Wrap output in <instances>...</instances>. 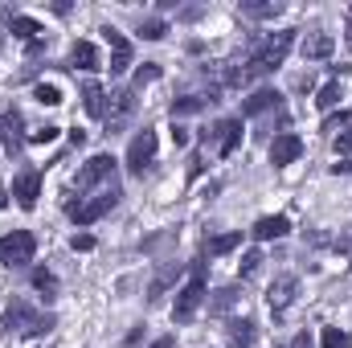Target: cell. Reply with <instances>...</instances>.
Here are the masks:
<instances>
[{
    "mask_svg": "<svg viewBox=\"0 0 352 348\" xmlns=\"http://www.w3.org/2000/svg\"><path fill=\"white\" fill-rule=\"evenodd\" d=\"M4 205H8V193H4V188H0V209H4Z\"/></svg>",
    "mask_w": 352,
    "mask_h": 348,
    "instance_id": "cell-43",
    "label": "cell"
},
{
    "mask_svg": "<svg viewBox=\"0 0 352 348\" xmlns=\"http://www.w3.org/2000/svg\"><path fill=\"white\" fill-rule=\"evenodd\" d=\"M238 299H242L238 287H221V291H213V299H209V316H226Z\"/></svg>",
    "mask_w": 352,
    "mask_h": 348,
    "instance_id": "cell-26",
    "label": "cell"
},
{
    "mask_svg": "<svg viewBox=\"0 0 352 348\" xmlns=\"http://www.w3.org/2000/svg\"><path fill=\"white\" fill-rule=\"evenodd\" d=\"M58 131H62V127H50V123H45V127L29 131V144H54V140H58Z\"/></svg>",
    "mask_w": 352,
    "mask_h": 348,
    "instance_id": "cell-34",
    "label": "cell"
},
{
    "mask_svg": "<svg viewBox=\"0 0 352 348\" xmlns=\"http://www.w3.org/2000/svg\"><path fill=\"white\" fill-rule=\"evenodd\" d=\"M102 180H107V184L115 180V156H107V152L90 156L87 164L78 168V176H74V188H78V193H90V188H94V184H102Z\"/></svg>",
    "mask_w": 352,
    "mask_h": 348,
    "instance_id": "cell-7",
    "label": "cell"
},
{
    "mask_svg": "<svg viewBox=\"0 0 352 348\" xmlns=\"http://www.w3.org/2000/svg\"><path fill=\"white\" fill-rule=\"evenodd\" d=\"M205 303V262H197L192 266V274H188V283L176 291V307H173V320L176 324H188L192 316H197V307Z\"/></svg>",
    "mask_w": 352,
    "mask_h": 348,
    "instance_id": "cell-4",
    "label": "cell"
},
{
    "mask_svg": "<svg viewBox=\"0 0 352 348\" xmlns=\"http://www.w3.org/2000/svg\"><path fill=\"white\" fill-rule=\"evenodd\" d=\"M70 246H74V250H94V238H90V234H74Z\"/></svg>",
    "mask_w": 352,
    "mask_h": 348,
    "instance_id": "cell-36",
    "label": "cell"
},
{
    "mask_svg": "<svg viewBox=\"0 0 352 348\" xmlns=\"http://www.w3.org/2000/svg\"><path fill=\"white\" fill-rule=\"evenodd\" d=\"M242 12L254 17V21H266V17H278L283 12V0H242Z\"/></svg>",
    "mask_w": 352,
    "mask_h": 348,
    "instance_id": "cell-24",
    "label": "cell"
},
{
    "mask_svg": "<svg viewBox=\"0 0 352 348\" xmlns=\"http://www.w3.org/2000/svg\"><path fill=\"white\" fill-rule=\"evenodd\" d=\"M291 45H295V29H278V33H270L263 45L250 54V62H246V74L254 78V74H270V70H278V66L287 62Z\"/></svg>",
    "mask_w": 352,
    "mask_h": 348,
    "instance_id": "cell-1",
    "label": "cell"
},
{
    "mask_svg": "<svg viewBox=\"0 0 352 348\" xmlns=\"http://www.w3.org/2000/svg\"><path fill=\"white\" fill-rule=\"evenodd\" d=\"M258 262H263V254H258V250H246V254H242V262H238V270H242V279H250V274L258 270Z\"/></svg>",
    "mask_w": 352,
    "mask_h": 348,
    "instance_id": "cell-33",
    "label": "cell"
},
{
    "mask_svg": "<svg viewBox=\"0 0 352 348\" xmlns=\"http://www.w3.org/2000/svg\"><path fill=\"white\" fill-rule=\"evenodd\" d=\"M209 102H217V98H213V94H184V98L173 102V119H180V115H197V111H205Z\"/></svg>",
    "mask_w": 352,
    "mask_h": 348,
    "instance_id": "cell-21",
    "label": "cell"
},
{
    "mask_svg": "<svg viewBox=\"0 0 352 348\" xmlns=\"http://www.w3.org/2000/svg\"><path fill=\"white\" fill-rule=\"evenodd\" d=\"M140 340H144V328H131V332H127V340H123V345H127V348H135V345H140Z\"/></svg>",
    "mask_w": 352,
    "mask_h": 348,
    "instance_id": "cell-37",
    "label": "cell"
},
{
    "mask_svg": "<svg viewBox=\"0 0 352 348\" xmlns=\"http://www.w3.org/2000/svg\"><path fill=\"white\" fill-rule=\"evenodd\" d=\"M107 98H111V102H107V131H115V127H123V123H127V115L135 111V90H131V87L111 90Z\"/></svg>",
    "mask_w": 352,
    "mask_h": 348,
    "instance_id": "cell-11",
    "label": "cell"
},
{
    "mask_svg": "<svg viewBox=\"0 0 352 348\" xmlns=\"http://www.w3.org/2000/svg\"><path fill=\"white\" fill-rule=\"evenodd\" d=\"M164 33H168V25H164V21H156V17L140 25V37H144V41H160Z\"/></svg>",
    "mask_w": 352,
    "mask_h": 348,
    "instance_id": "cell-30",
    "label": "cell"
},
{
    "mask_svg": "<svg viewBox=\"0 0 352 348\" xmlns=\"http://www.w3.org/2000/svg\"><path fill=\"white\" fill-rule=\"evenodd\" d=\"M119 197H123V193H119V184L111 180V184H102L90 201H66V213H70L78 226H94L98 217H107V213L119 205Z\"/></svg>",
    "mask_w": 352,
    "mask_h": 348,
    "instance_id": "cell-3",
    "label": "cell"
},
{
    "mask_svg": "<svg viewBox=\"0 0 352 348\" xmlns=\"http://www.w3.org/2000/svg\"><path fill=\"white\" fill-rule=\"evenodd\" d=\"M250 234H254L258 242H270V238H287V234H291V221H287L283 213H274V217H258Z\"/></svg>",
    "mask_w": 352,
    "mask_h": 348,
    "instance_id": "cell-19",
    "label": "cell"
},
{
    "mask_svg": "<svg viewBox=\"0 0 352 348\" xmlns=\"http://www.w3.org/2000/svg\"><path fill=\"white\" fill-rule=\"evenodd\" d=\"M12 197H16V205L21 209H33L37 205V197H41V173H21L16 180H12Z\"/></svg>",
    "mask_w": 352,
    "mask_h": 348,
    "instance_id": "cell-15",
    "label": "cell"
},
{
    "mask_svg": "<svg viewBox=\"0 0 352 348\" xmlns=\"http://www.w3.org/2000/svg\"><path fill=\"white\" fill-rule=\"evenodd\" d=\"M320 345H324V348H344V345H349V332H340V328H324Z\"/></svg>",
    "mask_w": 352,
    "mask_h": 348,
    "instance_id": "cell-32",
    "label": "cell"
},
{
    "mask_svg": "<svg viewBox=\"0 0 352 348\" xmlns=\"http://www.w3.org/2000/svg\"><path fill=\"white\" fill-rule=\"evenodd\" d=\"M238 246H242V234H217V238L205 242V254H209V259H221V254H230V250H238Z\"/></svg>",
    "mask_w": 352,
    "mask_h": 348,
    "instance_id": "cell-25",
    "label": "cell"
},
{
    "mask_svg": "<svg viewBox=\"0 0 352 348\" xmlns=\"http://www.w3.org/2000/svg\"><path fill=\"white\" fill-rule=\"evenodd\" d=\"M226 336H230V348H254L258 328H254V320H234V324L226 328Z\"/></svg>",
    "mask_w": 352,
    "mask_h": 348,
    "instance_id": "cell-20",
    "label": "cell"
},
{
    "mask_svg": "<svg viewBox=\"0 0 352 348\" xmlns=\"http://www.w3.org/2000/svg\"><path fill=\"white\" fill-rule=\"evenodd\" d=\"M0 144H4L8 156H16V152L29 144V135H25V119H21L16 107H8V111L0 115Z\"/></svg>",
    "mask_w": 352,
    "mask_h": 348,
    "instance_id": "cell-9",
    "label": "cell"
},
{
    "mask_svg": "<svg viewBox=\"0 0 352 348\" xmlns=\"http://www.w3.org/2000/svg\"><path fill=\"white\" fill-rule=\"evenodd\" d=\"M33 287H37V291H45V299H54V291H58V279H54V270L37 266V270H33Z\"/></svg>",
    "mask_w": 352,
    "mask_h": 348,
    "instance_id": "cell-28",
    "label": "cell"
},
{
    "mask_svg": "<svg viewBox=\"0 0 352 348\" xmlns=\"http://www.w3.org/2000/svg\"><path fill=\"white\" fill-rule=\"evenodd\" d=\"M8 29H12V37H21L25 45H41V41H45V29H41L33 17H21V12H12V17H8Z\"/></svg>",
    "mask_w": 352,
    "mask_h": 348,
    "instance_id": "cell-18",
    "label": "cell"
},
{
    "mask_svg": "<svg viewBox=\"0 0 352 348\" xmlns=\"http://www.w3.org/2000/svg\"><path fill=\"white\" fill-rule=\"evenodd\" d=\"M295 295H299V279H295V274H278V279L270 283V291H266V303H270V312L278 316V312H287V307L295 303Z\"/></svg>",
    "mask_w": 352,
    "mask_h": 348,
    "instance_id": "cell-12",
    "label": "cell"
},
{
    "mask_svg": "<svg viewBox=\"0 0 352 348\" xmlns=\"http://www.w3.org/2000/svg\"><path fill=\"white\" fill-rule=\"evenodd\" d=\"M201 168H205V160H201V156H192V160H188V176H201Z\"/></svg>",
    "mask_w": 352,
    "mask_h": 348,
    "instance_id": "cell-39",
    "label": "cell"
},
{
    "mask_svg": "<svg viewBox=\"0 0 352 348\" xmlns=\"http://www.w3.org/2000/svg\"><path fill=\"white\" fill-rule=\"evenodd\" d=\"M33 254H37V238L29 230H12L0 238V262L4 266H29Z\"/></svg>",
    "mask_w": 352,
    "mask_h": 348,
    "instance_id": "cell-5",
    "label": "cell"
},
{
    "mask_svg": "<svg viewBox=\"0 0 352 348\" xmlns=\"http://www.w3.org/2000/svg\"><path fill=\"white\" fill-rule=\"evenodd\" d=\"M349 123H352V111H340V115H328L324 119V131H344Z\"/></svg>",
    "mask_w": 352,
    "mask_h": 348,
    "instance_id": "cell-35",
    "label": "cell"
},
{
    "mask_svg": "<svg viewBox=\"0 0 352 348\" xmlns=\"http://www.w3.org/2000/svg\"><path fill=\"white\" fill-rule=\"evenodd\" d=\"M102 37H107V45H111V74L131 70V41H127L115 25H107V29H102Z\"/></svg>",
    "mask_w": 352,
    "mask_h": 348,
    "instance_id": "cell-13",
    "label": "cell"
},
{
    "mask_svg": "<svg viewBox=\"0 0 352 348\" xmlns=\"http://www.w3.org/2000/svg\"><path fill=\"white\" fill-rule=\"evenodd\" d=\"M82 107H87L94 119H107V94H102L98 83H87V87H82Z\"/></svg>",
    "mask_w": 352,
    "mask_h": 348,
    "instance_id": "cell-22",
    "label": "cell"
},
{
    "mask_svg": "<svg viewBox=\"0 0 352 348\" xmlns=\"http://www.w3.org/2000/svg\"><path fill=\"white\" fill-rule=\"evenodd\" d=\"M37 102H45V107H58V102H62V90L54 87V83H41V87H37Z\"/></svg>",
    "mask_w": 352,
    "mask_h": 348,
    "instance_id": "cell-31",
    "label": "cell"
},
{
    "mask_svg": "<svg viewBox=\"0 0 352 348\" xmlns=\"http://www.w3.org/2000/svg\"><path fill=\"white\" fill-rule=\"evenodd\" d=\"M173 144H176V148H184V144H188V131H184V127H176V131H173Z\"/></svg>",
    "mask_w": 352,
    "mask_h": 348,
    "instance_id": "cell-38",
    "label": "cell"
},
{
    "mask_svg": "<svg viewBox=\"0 0 352 348\" xmlns=\"http://www.w3.org/2000/svg\"><path fill=\"white\" fill-rule=\"evenodd\" d=\"M156 78H160V66H156V62H144V66L135 70V87L131 90H144L148 83H156Z\"/></svg>",
    "mask_w": 352,
    "mask_h": 348,
    "instance_id": "cell-29",
    "label": "cell"
},
{
    "mask_svg": "<svg viewBox=\"0 0 352 348\" xmlns=\"http://www.w3.org/2000/svg\"><path fill=\"white\" fill-rule=\"evenodd\" d=\"M340 98H344V94H340V83H324L320 94H316V107H320V111H332Z\"/></svg>",
    "mask_w": 352,
    "mask_h": 348,
    "instance_id": "cell-27",
    "label": "cell"
},
{
    "mask_svg": "<svg viewBox=\"0 0 352 348\" xmlns=\"http://www.w3.org/2000/svg\"><path fill=\"white\" fill-rule=\"evenodd\" d=\"M205 144L217 152V156H234L238 144H242V119H221L205 131Z\"/></svg>",
    "mask_w": 352,
    "mask_h": 348,
    "instance_id": "cell-8",
    "label": "cell"
},
{
    "mask_svg": "<svg viewBox=\"0 0 352 348\" xmlns=\"http://www.w3.org/2000/svg\"><path fill=\"white\" fill-rule=\"evenodd\" d=\"M332 50H336V37H332V33H324V29L307 33V37H303V45H299L303 62H324V58H332Z\"/></svg>",
    "mask_w": 352,
    "mask_h": 348,
    "instance_id": "cell-14",
    "label": "cell"
},
{
    "mask_svg": "<svg viewBox=\"0 0 352 348\" xmlns=\"http://www.w3.org/2000/svg\"><path fill=\"white\" fill-rule=\"evenodd\" d=\"M152 348H173V336H160V340H156Z\"/></svg>",
    "mask_w": 352,
    "mask_h": 348,
    "instance_id": "cell-42",
    "label": "cell"
},
{
    "mask_svg": "<svg viewBox=\"0 0 352 348\" xmlns=\"http://www.w3.org/2000/svg\"><path fill=\"white\" fill-rule=\"evenodd\" d=\"M152 160H156V131L152 127H144V131H135V140L127 144V173L131 176H144L152 168Z\"/></svg>",
    "mask_w": 352,
    "mask_h": 348,
    "instance_id": "cell-6",
    "label": "cell"
},
{
    "mask_svg": "<svg viewBox=\"0 0 352 348\" xmlns=\"http://www.w3.org/2000/svg\"><path fill=\"white\" fill-rule=\"evenodd\" d=\"M332 173L340 176V173H352V160H336V164H332Z\"/></svg>",
    "mask_w": 352,
    "mask_h": 348,
    "instance_id": "cell-41",
    "label": "cell"
},
{
    "mask_svg": "<svg viewBox=\"0 0 352 348\" xmlns=\"http://www.w3.org/2000/svg\"><path fill=\"white\" fill-rule=\"evenodd\" d=\"M344 37H349V45H352V21H349V29H344Z\"/></svg>",
    "mask_w": 352,
    "mask_h": 348,
    "instance_id": "cell-44",
    "label": "cell"
},
{
    "mask_svg": "<svg viewBox=\"0 0 352 348\" xmlns=\"http://www.w3.org/2000/svg\"><path fill=\"white\" fill-rule=\"evenodd\" d=\"M291 348H311V336H307V332H299V336L291 340Z\"/></svg>",
    "mask_w": 352,
    "mask_h": 348,
    "instance_id": "cell-40",
    "label": "cell"
},
{
    "mask_svg": "<svg viewBox=\"0 0 352 348\" xmlns=\"http://www.w3.org/2000/svg\"><path fill=\"white\" fill-rule=\"evenodd\" d=\"M54 328V316H37L25 299H12L8 307H4V316H0V332L8 336V332H25V336H41V332H50Z\"/></svg>",
    "mask_w": 352,
    "mask_h": 348,
    "instance_id": "cell-2",
    "label": "cell"
},
{
    "mask_svg": "<svg viewBox=\"0 0 352 348\" xmlns=\"http://www.w3.org/2000/svg\"><path fill=\"white\" fill-rule=\"evenodd\" d=\"M299 156H303V140H299L295 131H283V135L270 140V164H274V168H287V164H295Z\"/></svg>",
    "mask_w": 352,
    "mask_h": 348,
    "instance_id": "cell-10",
    "label": "cell"
},
{
    "mask_svg": "<svg viewBox=\"0 0 352 348\" xmlns=\"http://www.w3.org/2000/svg\"><path fill=\"white\" fill-rule=\"evenodd\" d=\"M70 62L78 66V70H98L102 62H98V50L90 45V41H74V50H70Z\"/></svg>",
    "mask_w": 352,
    "mask_h": 348,
    "instance_id": "cell-23",
    "label": "cell"
},
{
    "mask_svg": "<svg viewBox=\"0 0 352 348\" xmlns=\"http://www.w3.org/2000/svg\"><path fill=\"white\" fill-rule=\"evenodd\" d=\"M278 102H283V94H278L274 87H263V90H254V94L242 102V115L254 119V115H263V111H278Z\"/></svg>",
    "mask_w": 352,
    "mask_h": 348,
    "instance_id": "cell-17",
    "label": "cell"
},
{
    "mask_svg": "<svg viewBox=\"0 0 352 348\" xmlns=\"http://www.w3.org/2000/svg\"><path fill=\"white\" fill-rule=\"evenodd\" d=\"M176 279H180V262H164V266L152 274V283H148V303H160Z\"/></svg>",
    "mask_w": 352,
    "mask_h": 348,
    "instance_id": "cell-16",
    "label": "cell"
}]
</instances>
